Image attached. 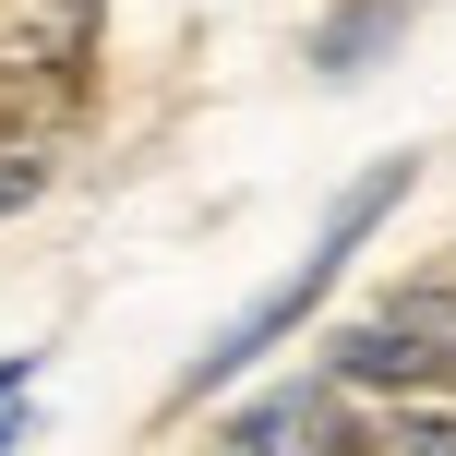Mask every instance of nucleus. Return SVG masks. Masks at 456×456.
Returning a JSON list of instances; mask_svg holds the SVG:
<instances>
[{
  "label": "nucleus",
  "instance_id": "nucleus-3",
  "mask_svg": "<svg viewBox=\"0 0 456 456\" xmlns=\"http://www.w3.org/2000/svg\"><path fill=\"white\" fill-rule=\"evenodd\" d=\"M96 24L109 0H0V120H61L96 72Z\"/></svg>",
  "mask_w": 456,
  "mask_h": 456
},
{
  "label": "nucleus",
  "instance_id": "nucleus-6",
  "mask_svg": "<svg viewBox=\"0 0 456 456\" xmlns=\"http://www.w3.org/2000/svg\"><path fill=\"white\" fill-rule=\"evenodd\" d=\"M361 456H456V396H396V409H372Z\"/></svg>",
  "mask_w": 456,
  "mask_h": 456
},
{
  "label": "nucleus",
  "instance_id": "nucleus-1",
  "mask_svg": "<svg viewBox=\"0 0 456 456\" xmlns=\"http://www.w3.org/2000/svg\"><path fill=\"white\" fill-rule=\"evenodd\" d=\"M409 181H420V157H372L361 181H348L337 205H324V228H313V252H300V265L276 276V289L252 300V313H228L216 337H205V348H192V361H181V385H168V396H181V409H205V396H228V385H240V372H265L276 348H289L300 324L324 313V289H337V276L361 265V240H372V228H385L396 205H409Z\"/></svg>",
  "mask_w": 456,
  "mask_h": 456
},
{
  "label": "nucleus",
  "instance_id": "nucleus-5",
  "mask_svg": "<svg viewBox=\"0 0 456 456\" xmlns=\"http://www.w3.org/2000/svg\"><path fill=\"white\" fill-rule=\"evenodd\" d=\"M420 0H337V12L313 24V72L324 85H361V72H385V48L409 37Z\"/></svg>",
  "mask_w": 456,
  "mask_h": 456
},
{
  "label": "nucleus",
  "instance_id": "nucleus-8",
  "mask_svg": "<svg viewBox=\"0 0 456 456\" xmlns=\"http://www.w3.org/2000/svg\"><path fill=\"white\" fill-rule=\"evenodd\" d=\"M24 385H37V348H12V361H0V409H12Z\"/></svg>",
  "mask_w": 456,
  "mask_h": 456
},
{
  "label": "nucleus",
  "instance_id": "nucleus-4",
  "mask_svg": "<svg viewBox=\"0 0 456 456\" xmlns=\"http://www.w3.org/2000/svg\"><path fill=\"white\" fill-rule=\"evenodd\" d=\"M361 396L337 385V372H289V385H265V396H240V409H228V456H361Z\"/></svg>",
  "mask_w": 456,
  "mask_h": 456
},
{
  "label": "nucleus",
  "instance_id": "nucleus-10",
  "mask_svg": "<svg viewBox=\"0 0 456 456\" xmlns=\"http://www.w3.org/2000/svg\"><path fill=\"white\" fill-rule=\"evenodd\" d=\"M168 456H228V444H168Z\"/></svg>",
  "mask_w": 456,
  "mask_h": 456
},
{
  "label": "nucleus",
  "instance_id": "nucleus-7",
  "mask_svg": "<svg viewBox=\"0 0 456 456\" xmlns=\"http://www.w3.org/2000/svg\"><path fill=\"white\" fill-rule=\"evenodd\" d=\"M48 181H61V144H48L37 120H0V216H24Z\"/></svg>",
  "mask_w": 456,
  "mask_h": 456
},
{
  "label": "nucleus",
  "instance_id": "nucleus-9",
  "mask_svg": "<svg viewBox=\"0 0 456 456\" xmlns=\"http://www.w3.org/2000/svg\"><path fill=\"white\" fill-rule=\"evenodd\" d=\"M12 444H24V396H12V409H0V456H12Z\"/></svg>",
  "mask_w": 456,
  "mask_h": 456
},
{
  "label": "nucleus",
  "instance_id": "nucleus-2",
  "mask_svg": "<svg viewBox=\"0 0 456 456\" xmlns=\"http://www.w3.org/2000/svg\"><path fill=\"white\" fill-rule=\"evenodd\" d=\"M324 372H337L361 409H396V396H456V265L396 276L361 324L324 337Z\"/></svg>",
  "mask_w": 456,
  "mask_h": 456
}]
</instances>
